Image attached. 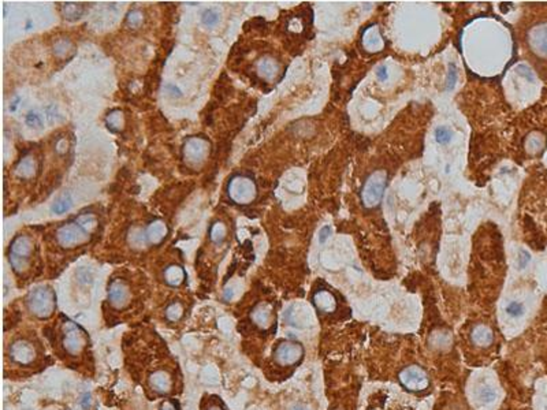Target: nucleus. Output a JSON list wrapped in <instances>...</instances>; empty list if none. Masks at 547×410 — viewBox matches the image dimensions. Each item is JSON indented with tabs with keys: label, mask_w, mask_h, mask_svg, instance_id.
<instances>
[{
	"label": "nucleus",
	"mask_w": 547,
	"mask_h": 410,
	"mask_svg": "<svg viewBox=\"0 0 547 410\" xmlns=\"http://www.w3.org/2000/svg\"><path fill=\"white\" fill-rule=\"evenodd\" d=\"M400 382L409 391H424L430 386V376L421 367L412 365V367H408L401 371Z\"/></svg>",
	"instance_id": "3"
},
{
	"label": "nucleus",
	"mask_w": 547,
	"mask_h": 410,
	"mask_svg": "<svg viewBox=\"0 0 547 410\" xmlns=\"http://www.w3.org/2000/svg\"><path fill=\"white\" fill-rule=\"evenodd\" d=\"M315 305L319 311L324 313H331L337 308V301L328 291H319L315 294Z\"/></svg>",
	"instance_id": "10"
},
{
	"label": "nucleus",
	"mask_w": 547,
	"mask_h": 410,
	"mask_svg": "<svg viewBox=\"0 0 547 410\" xmlns=\"http://www.w3.org/2000/svg\"><path fill=\"white\" fill-rule=\"evenodd\" d=\"M208 410H223V409H222V407H219V406H211V407Z\"/></svg>",
	"instance_id": "27"
},
{
	"label": "nucleus",
	"mask_w": 547,
	"mask_h": 410,
	"mask_svg": "<svg viewBox=\"0 0 547 410\" xmlns=\"http://www.w3.org/2000/svg\"><path fill=\"white\" fill-rule=\"evenodd\" d=\"M160 410H177V406H175V403H173V402L164 401L163 403H162V406H160Z\"/></svg>",
	"instance_id": "25"
},
{
	"label": "nucleus",
	"mask_w": 547,
	"mask_h": 410,
	"mask_svg": "<svg viewBox=\"0 0 547 410\" xmlns=\"http://www.w3.org/2000/svg\"><path fill=\"white\" fill-rule=\"evenodd\" d=\"M150 386L156 392L164 394V392H169L171 390L173 379H171L169 373L164 372V371H156V372L151 375Z\"/></svg>",
	"instance_id": "7"
},
{
	"label": "nucleus",
	"mask_w": 547,
	"mask_h": 410,
	"mask_svg": "<svg viewBox=\"0 0 547 410\" xmlns=\"http://www.w3.org/2000/svg\"><path fill=\"white\" fill-rule=\"evenodd\" d=\"M452 135H453L452 130L444 126L438 127V129L435 130V138L438 141V144L440 145L449 144L450 141H452Z\"/></svg>",
	"instance_id": "14"
},
{
	"label": "nucleus",
	"mask_w": 547,
	"mask_h": 410,
	"mask_svg": "<svg viewBox=\"0 0 547 410\" xmlns=\"http://www.w3.org/2000/svg\"><path fill=\"white\" fill-rule=\"evenodd\" d=\"M28 305L33 315H36L37 317L44 319L51 316L55 309V294L52 290L44 287L36 289L29 295Z\"/></svg>",
	"instance_id": "2"
},
{
	"label": "nucleus",
	"mask_w": 547,
	"mask_h": 410,
	"mask_svg": "<svg viewBox=\"0 0 547 410\" xmlns=\"http://www.w3.org/2000/svg\"><path fill=\"white\" fill-rule=\"evenodd\" d=\"M471 340L473 342V345L479 346V347H488L494 342L492 330L486 324H477L473 327L472 332H471Z\"/></svg>",
	"instance_id": "6"
},
{
	"label": "nucleus",
	"mask_w": 547,
	"mask_h": 410,
	"mask_svg": "<svg viewBox=\"0 0 547 410\" xmlns=\"http://www.w3.org/2000/svg\"><path fill=\"white\" fill-rule=\"evenodd\" d=\"M26 122H28V125H30V126L33 127H38L42 125L41 117H40L38 114H36V112H29V115L26 117Z\"/></svg>",
	"instance_id": "20"
},
{
	"label": "nucleus",
	"mask_w": 547,
	"mask_h": 410,
	"mask_svg": "<svg viewBox=\"0 0 547 410\" xmlns=\"http://www.w3.org/2000/svg\"><path fill=\"white\" fill-rule=\"evenodd\" d=\"M202 19L203 24L207 25V26H214V25L218 24V21H219V14L216 13L215 10L208 9L203 13Z\"/></svg>",
	"instance_id": "15"
},
{
	"label": "nucleus",
	"mask_w": 547,
	"mask_h": 410,
	"mask_svg": "<svg viewBox=\"0 0 547 410\" xmlns=\"http://www.w3.org/2000/svg\"><path fill=\"white\" fill-rule=\"evenodd\" d=\"M331 235V227L330 226H324L320 229V233H319V242L324 243L327 241V238Z\"/></svg>",
	"instance_id": "22"
},
{
	"label": "nucleus",
	"mask_w": 547,
	"mask_h": 410,
	"mask_svg": "<svg viewBox=\"0 0 547 410\" xmlns=\"http://www.w3.org/2000/svg\"><path fill=\"white\" fill-rule=\"evenodd\" d=\"M182 306L179 303H171L166 311V316L171 322H177V320H179V317L182 316Z\"/></svg>",
	"instance_id": "16"
},
{
	"label": "nucleus",
	"mask_w": 547,
	"mask_h": 410,
	"mask_svg": "<svg viewBox=\"0 0 547 410\" xmlns=\"http://www.w3.org/2000/svg\"><path fill=\"white\" fill-rule=\"evenodd\" d=\"M71 208V198L69 194H63L62 197H59L57 200V202L52 207V211L55 214H63L66 211H69Z\"/></svg>",
	"instance_id": "13"
},
{
	"label": "nucleus",
	"mask_w": 547,
	"mask_h": 410,
	"mask_svg": "<svg viewBox=\"0 0 547 410\" xmlns=\"http://www.w3.org/2000/svg\"><path fill=\"white\" fill-rule=\"evenodd\" d=\"M88 338L78 324L66 320L62 326V345L69 354H80L86 346Z\"/></svg>",
	"instance_id": "1"
},
{
	"label": "nucleus",
	"mask_w": 547,
	"mask_h": 410,
	"mask_svg": "<svg viewBox=\"0 0 547 410\" xmlns=\"http://www.w3.org/2000/svg\"><path fill=\"white\" fill-rule=\"evenodd\" d=\"M253 323L260 328H268L272 322V312L267 306L259 305L251 315Z\"/></svg>",
	"instance_id": "11"
},
{
	"label": "nucleus",
	"mask_w": 547,
	"mask_h": 410,
	"mask_svg": "<svg viewBox=\"0 0 547 410\" xmlns=\"http://www.w3.org/2000/svg\"><path fill=\"white\" fill-rule=\"evenodd\" d=\"M293 410H308V409H305V407H301V406H297V407H294Z\"/></svg>",
	"instance_id": "28"
},
{
	"label": "nucleus",
	"mask_w": 547,
	"mask_h": 410,
	"mask_svg": "<svg viewBox=\"0 0 547 410\" xmlns=\"http://www.w3.org/2000/svg\"><path fill=\"white\" fill-rule=\"evenodd\" d=\"M479 396L480 399L484 402H492L496 398V392L491 388V387H483L480 392H479Z\"/></svg>",
	"instance_id": "18"
},
{
	"label": "nucleus",
	"mask_w": 547,
	"mask_h": 410,
	"mask_svg": "<svg viewBox=\"0 0 547 410\" xmlns=\"http://www.w3.org/2000/svg\"><path fill=\"white\" fill-rule=\"evenodd\" d=\"M108 298H110L113 305L122 308L127 302V298H129L127 287L123 283H114L111 286V289H110V293H108Z\"/></svg>",
	"instance_id": "9"
},
{
	"label": "nucleus",
	"mask_w": 547,
	"mask_h": 410,
	"mask_svg": "<svg viewBox=\"0 0 547 410\" xmlns=\"http://www.w3.org/2000/svg\"><path fill=\"white\" fill-rule=\"evenodd\" d=\"M506 312L509 313L510 316L519 317L524 313V306L520 302H510L508 306H506Z\"/></svg>",
	"instance_id": "19"
},
{
	"label": "nucleus",
	"mask_w": 547,
	"mask_h": 410,
	"mask_svg": "<svg viewBox=\"0 0 547 410\" xmlns=\"http://www.w3.org/2000/svg\"><path fill=\"white\" fill-rule=\"evenodd\" d=\"M531 45L542 55H547V25L533 29L531 33Z\"/></svg>",
	"instance_id": "8"
},
{
	"label": "nucleus",
	"mask_w": 547,
	"mask_h": 410,
	"mask_svg": "<svg viewBox=\"0 0 547 410\" xmlns=\"http://www.w3.org/2000/svg\"><path fill=\"white\" fill-rule=\"evenodd\" d=\"M456 82H457V67H456L454 63H450L449 74H447V78H446V90H452Z\"/></svg>",
	"instance_id": "17"
},
{
	"label": "nucleus",
	"mask_w": 547,
	"mask_h": 410,
	"mask_svg": "<svg viewBox=\"0 0 547 410\" xmlns=\"http://www.w3.org/2000/svg\"><path fill=\"white\" fill-rule=\"evenodd\" d=\"M81 403H82V406H84L85 409H88L89 406H90V396L85 395L84 396V401L81 402Z\"/></svg>",
	"instance_id": "26"
},
{
	"label": "nucleus",
	"mask_w": 547,
	"mask_h": 410,
	"mask_svg": "<svg viewBox=\"0 0 547 410\" xmlns=\"http://www.w3.org/2000/svg\"><path fill=\"white\" fill-rule=\"evenodd\" d=\"M303 355H304L303 346L299 342L293 340H283L274 350V360L282 367L294 365L303 358Z\"/></svg>",
	"instance_id": "4"
},
{
	"label": "nucleus",
	"mask_w": 547,
	"mask_h": 410,
	"mask_svg": "<svg viewBox=\"0 0 547 410\" xmlns=\"http://www.w3.org/2000/svg\"><path fill=\"white\" fill-rule=\"evenodd\" d=\"M376 77H378L380 81H386V79L388 78V74H387V69H386V66H380V67H378V70H376Z\"/></svg>",
	"instance_id": "23"
},
{
	"label": "nucleus",
	"mask_w": 547,
	"mask_h": 410,
	"mask_svg": "<svg viewBox=\"0 0 547 410\" xmlns=\"http://www.w3.org/2000/svg\"><path fill=\"white\" fill-rule=\"evenodd\" d=\"M10 355L15 363L25 365V364H30L34 360L36 351H34L32 343H29L26 340H17L10 349Z\"/></svg>",
	"instance_id": "5"
},
{
	"label": "nucleus",
	"mask_w": 547,
	"mask_h": 410,
	"mask_svg": "<svg viewBox=\"0 0 547 410\" xmlns=\"http://www.w3.org/2000/svg\"><path fill=\"white\" fill-rule=\"evenodd\" d=\"M183 276H185V274H183L182 268H179L177 266L170 267L169 270L166 271V280H167V283L173 284V286H177V284L181 283Z\"/></svg>",
	"instance_id": "12"
},
{
	"label": "nucleus",
	"mask_w": 547,
	"mask_h": 410,
	"mask_svg": "<svg viewBox=\"0 0 547 410\" xmlns=\"http://www.w3.org/2000/svg\"><path fill=\"white\" fill-rule=\"evenodd\" d=\"M529 260H531V256H529V253L527 252V250H524V249H521L520 250V257H519V267L523 270V268H525L527 267V264L529 263Z\"/></svg>",
	"instance_id": "21"
},
{
	"label": "nucleus",
	"mask_w": 547,
	"mask_h": 410,
	"mask_svg": "<svg viewBox=\"0 0 547 410\" xmlns=\"http://www.w3.org/2000/svg\"><path fill=\"white\" fill-rule=\"evenodd\" d=\"M519 74L524 75V77H525L527 79H529V81H532L533 79L532 73H531V70H529L527 66H519Z\"/></svg>",
	"instance_id": "24"
}]
</instances>
